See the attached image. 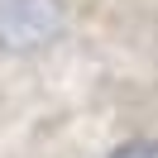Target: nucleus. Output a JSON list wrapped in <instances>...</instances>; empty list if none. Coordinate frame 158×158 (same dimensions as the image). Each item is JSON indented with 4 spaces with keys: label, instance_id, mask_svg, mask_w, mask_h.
<instances>
[{
    "label": "nucleus",
    "instance_id": "1",
    "mask_svg": "<svg viewBox=\"0 0 158 158\" xmlns=\"http://www.w3.org/2000/svg\"><path fill=\"white\" fill-rule=\"evenodd\" d=\"M62 34V0H0V48L39 53Z\"/></svg>",
    "mask_w": 158,
    "mask_h": 158
},
{
    "label": "nucleus",
    "instance_id": "2",
    "mask_svg": "<svg viewBox=\"0 0 158 158\" xmlns=\"http://www.w3.org/2000/svg\"><path fill=\"white\" fill-rule=\"evenodd\" d=\"M110 158H158V139H134V144H120Z\"/></svg>",
    "mask_w": 158,
    "mask_h": 158
}]
</instances>
